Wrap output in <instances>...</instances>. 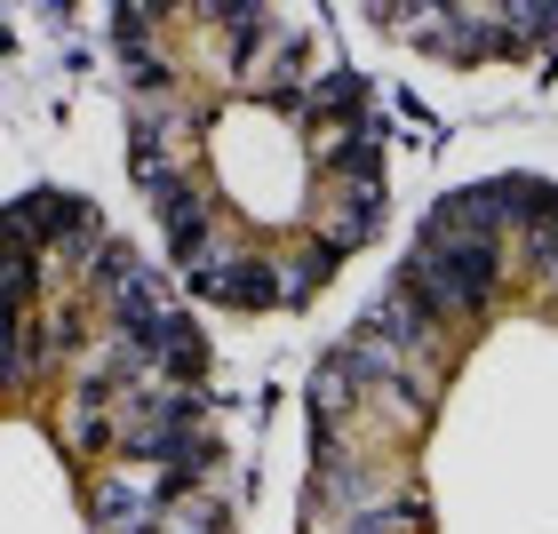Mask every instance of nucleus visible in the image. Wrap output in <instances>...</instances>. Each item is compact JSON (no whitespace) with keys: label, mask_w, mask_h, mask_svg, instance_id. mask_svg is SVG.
Instances as JSON below:
<instances>
[{"label":"nucleus","mask_w":558,"mask_h":534,"mask_svg":"<svg viewBox=\"0 0 558 534\" xmlns=\"http://www.w3.org/2000/svg\"><path fill=\"white\" fill-rule=\"evenodd\" d=\"M9 232H16L24 247L48 240V247L88 256V264H96V247H105V232H96V208H88V199H64V192H24L16 208H9Z\"/></svg>","instance_id":"f257e3e1"},{"label":"nucleus","mask_w":558,"mask_h":534,"mask_svg":"<svg viewBox=\"0 0 558 534\" xmlns=\"http://www.w3.org/2000/svg\"><path fill=\"white\" fill-rule=\"evenodd\" d=\"M288 279H279L271 264L240 256V264H199V295H223V303H288L279 295Z\"/></svg>","instance_id":"f03ea898"},{"label":"nucleus","mask_w":558,"mask_h":534,"mask_svg":"<svg viewBox=\"0 0 558 534\" xmlns=\"http://www.w3.org/2000/svg\"><path fill=\"white\" fill-rule=\"evenodd\" d=\"M168 502V487H129V478H105L96 487V526L105 534H151V511Z\"/></svg>","instance_id":"7ed1b4c3"},{"label":"nucleus","mask_w":558,"mask_h":534,"mask_svg":"<svg viewBox=\"0 0 558 534\" xmlns=\"http://www.w3.org/2000/svg\"><path fill=\"white\" fill-rule=\"evenodd\" d=\"M160 208H168V240H175V256L199 271V256H208V208L192 199V184H168V192H160Z\"/></svg>","instance_id":"20e7f679"},{"label":"nucleus","mask_w":558,"mask_h":534,"mask_svg":"<svg viewBox=\"0 0 558 534\" xmlns=\"http://www.w3.org/2000/svg\"><path fill=\"white\" fill-rule=\"evenodd\" d=\"M0 303H9V319H24L40 303V264H33V247H24L9 232V247H0Z\"/></svg>","instance_id":"39448f33"},{"label":"nucleus","mask_w":558,"mask_h":534,"mask_svg":"<svg viewBox=\"0 0 558 534\" xmlns=\"http://www.w3.org/2000/svg\"><path fill=\"white\" fill-rule=\"evenodd\" d=\"M144 351H160V367H168V375H199V367H208V343L192 336V319H184V312H168V319H160V336H151Z\"/></svg>","instance_id":"423d86ee"},{"label":"nucleus","mask_w":558,"mask_h":534,"mask_svg":"<svg viewBox=\"0 0 558 534\" xmlns=\"http://www.w3.org/2000/svg\"><path fill=\"white\" fill-rule=\"evenodd\" d=\"M312 406H319V423H336L343 406H351V375H343L336 360H327V367L312 375Z\"/></svg>","instance_id":"0eeeda50"},{"label":"nucleus","mask_w":558,"mask_h":534,"mask_svg":"<svg viewBox=\"0 0 558 534\" xmlns=\"http://www.w3.org/2000/svg\"><path fill=\"white\" fill-rule=\"evenodd\" d=\"M375 223H384V199H375V184L367 192H351V216H343V240H367Z\"/></svg>","instance_id":"6e6552de"},{"label":"nucleus","mask_w":558,"mask_h":534,"mask_svg":"<svg viewBox=\"0 0 558 534\" xmlns=\"http://www.w3.org/2000/svg\"><path fill=\"white\" fill-rule=\"evenodd\" d=\"M495 24H502L511 40H519V33H558V9H502Z\"/></svg>","instance_id":"1a4fd4ad"},{"label":"nucleus","mask_w":558,"mask_h":534,"mask_svg":"<svg viewBox=\"0 0 558 534\" xmlns=\"http://www.w3.org/2000/svg\"><path fill=\"white\" fill-rule=\"evenodd\" d=\"M526 247H535V264L558 279V216H543V223H526Z\"/></svg>","instance_id":"9d476101"},{"label":"nucleus","mask_w":558,"mask_h":534,"mask_svg":"<svg viewBox=\"0 0 558 534\" xmlns=\"http://www.w3.org/2000/svg\"><path fill=\"white\" fill-rule=\"evenodd\" d=\"M351 96H360V81H351V72H336V81L319 88V105H327V112H351Z\"/></svg>","instance_id":"9b49d317"}]
</instances>
